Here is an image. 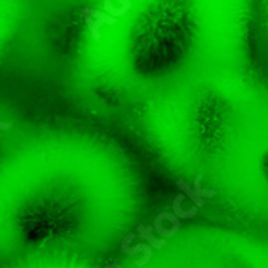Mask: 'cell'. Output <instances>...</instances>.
Returning a JSON list of instances; mask_svg holds the SVG:
<instances>
[{
  "instance_id": "30bf717a",
  "label": "cell",
  "mask_w": 268,
  "mask_h": 268,
  "mask_svg": "<svg viewBox=\"0 0 268 268\" xmlns=\"http://www.w3.org/2000/svg\"><path fill=\"white\" fill-rule=\"evenodd\" d=\"M119 2H121V7H122V8H126L127 12H129V10H130V7H132L130 0H119Z\"/></svg>"
},
{
  "instance_id": "52a82bcc",
  "label": "cell",
  "mask_w": 268,
  "mask_h": 268,
  "mask_svg": "<svg viewBox=\"0 0 268 268\" xmlns=\"http://www.w3.org/2000/svg\"><path fill=\"white\" fill-rule=\"evenodd\" d=\"M82 16H84V19H85V24H87V27H88V33L92 34V37H94L95 40H98L100 39V33H98V24L94 21V18H92L87 12H85V8H82Z\"/></svg>"
},
{
  "instance_id": "3957f363",
  "label": "cell",
  "mask_w": 268,
  "mask_h": 268,
  "mask_svg": "<svg viewBox=\"0 0 268 268\" xmlns=\"http://www.w3.org/2000/svg\"><path fill=\"white\" fill-rule=\"evenodd\" d=\"M185 201V194H178L177 198L173 199V204H172V212L177 215L178 219H185V220H188V219H193V217H196L198 215V205H194V207H191V209H188V211H185L183 207H182V202Z\"/></svg>"
},
{
  "instance_id": "9c48e42d",
  "label": "cell",
  "mask_w": 268,
  "mask_h": 268,
  "mask_svg": "<svg viewBox=\"0 0 268 268\" xmlns=\"http://www.w3.org/2000/svg\"><path fill=\"white\" fill-rule=\"evenodd\" d=\"M12 127H13L12 122H2V121H0V130H10Z\"/></svg>"
},
{
  "instance_id": "ba28073f",
  "label": "cell",
  "mask_w": 268,
  "mask_h": 268,
  "mask_svg": "<svg viewBox=\"0 0 268 268\" xmlns=\"http://www.w3.org/2000/svg\"><path fill=\"white\" fill-rule=\"evenodd\" d=\"M105 10L106 12L112 16V18H116V16H122L124 13H127V10L126 8H114V5H112V0H105Z\"/></svg>"
},
{
  "instance_id": "5b68a950",
  "label": "cell",
  "mask_w": 268,
  "mask_h": 268,
  "mask_svg": "<svg viewBox=\"0 0 268 268\" xmlns=\"http://www.w3.org/2000/svg\"><path fill=\"white\" fill-rule=\"evenodd\" d=\"M84 8H85V12L95 19V23L98 24V27H100L101 24H116V18L108 16V15L101 13V12H98V10L92 8V7H84Z\"/></svg>"
},
{
  "instance_id": "7c38bea8",
  "label": "cell",
  "mask_w": 268,
  "mask_h": 268,
  "mask_svg": "<svg viewBox=\"0 0 268 268\" xmlns=\"http://www.w3.org/2000/svg\"><path fill=\"white\" fill-rule=\"evenodd\" d=\"M0 140H2V135H0Z\"/></svg>"
},
{
  "instance_id": "8fae6325",
  "label": "cell",
  "mask_w": 268,
  "mask_h": 268,
  "mask_svg": "<svg viewBox=\"0 0 268 268\" xmlns=\"http://www.w3.org/2000/svg\"><path fill=\"white\" fill-rule=\"evenodd\" d=\"M106 268H122V266H121L119 263H109V265H108Z\"/></svg>"
},
{
  "instance_id": "7a4b0ae2",
  "label": "cell",
  "mask_w": 268,
  "mask_h": 268,
  "mask_svg": "<svg viewBox=\"0 0 268 268\" xmlns=\"http://www.w3.org/2000/svg\"><path fill=\"white\" fill-rule=\"evenodd\" d=\"M138 236H140V240H145L148 241L150 246H153L154 249H162L164 246H166V240H158L156 236L153 234V226H146V225H143L140 223L138 225Z\"/></svg>"
},
{
  "instance_id": "8992f818",
  "label": "cell",
  "mask_w": 268,
  "mask_h": 268,
  "mask_svg": "<svg viewBox=\"0 0 268 268\" xmlns=\"http://www.w3.org/2000/svg\"><path fill=\"white\" fill-rule=\"evenodd\" d=\"M193 191L196 193V196H199V198H202V199H205V198H214V196L217 194V191H214V190H204V188L201 187V177H199V175L194 178Z\"/></svg>"
},
{
  "instance_id": "6da1fadb",
  "label": "cell",
  "mask_w": 268,
  "mask_h": 268,
  "mask_svg": "<svg viewBox=\"0 0 268 268\" xmlns=\"http://www.w3.org/2000/svg\"><path fill=\"white\" fill-rule=\"evenodd\" d=\"M137 238V234L135 233H129L126 238L122 240L121 243V249L124 254H127V255H135L138 252H143L145 254V257H143L141 260H137L135 265L137 266H143V265H146L150 260H151V246L150 244H138V246H130V243Z\"/></svg>"
},
{
  "instance_id": "277c9868",
  "label": "cell",
  "mask_w": 268,
  "mask_h": 268,
  "mask_svg": "<svg viewBox=\"0 0 268 268\" xmlns=\"http://www.w3.org/2000/svg\"><path fill=\"white\" fill-rule=\"evenodd\" d=\"M177 187H178L180 191H183L185 196H188V198H190L196 205H198V207H202V205L205 204L202 198H199V196H196V193L193 191V187H190V185H188L187 182H185V180L180 178V180L177 182Z\"/></svg>"
}]
</instances>
